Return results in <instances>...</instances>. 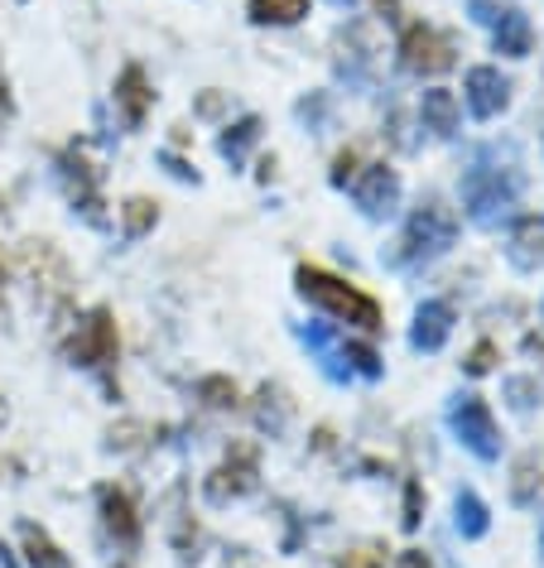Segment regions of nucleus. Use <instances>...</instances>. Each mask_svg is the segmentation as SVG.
Segmentation results:
<instances>
[{
	"instance_id": "1",
	"label": "nucleus",
	"mask_w": 544,
	"mask_h": 568,
	"mask_svg": "<svg viewBox=\"0 0 544 568\" xmlns=\"http://www.w3.org/2000/svg\"><path fill=\"white\" fill-rule=\"evenodd\" d=\"M299 284H304V294L313 304H323V308H333L338 318H347V323H362V328H376L381 323V308L366 300V294H356L352 284H342L333 275H323V270H299Z\"/></svg>"
},
{
	"instance_id": "2",
	"label": "nucleus",
	"mask_w": 544,
	"mask_h": 568,
	"mask_svg": "<svg viewBox=\"0 0 544 568\" xmlns=\"http://www.w3.org/2000/svg\"><path fill=\"white\" fill-rule=\"evenodd\" d=\"M405 63L410 68H420V73H439V68H449V44L434 34V30H424V24H414V30L405 34Z\"/></svg>"
},
{
	"instance_id": "3",
	"label": "nucleus",
	"mask_w": 544,
	"mask_h": 568,
	"mask_svg": "<svg viewBox=\"0 0 544 568\" xmlns=\"http://www.w3.org/2000/svg\"><path fill=\"white\" fill-rule=\"evenodd\" d=\"M111 347H117V343H111V328H107V318H102V314H97L88 328H82L78 343H73L78 357H82V362H92V366H97V362H107V357H111Z\"/></svg>"
},
{
	"instance_id": "4",
	"label": "nucleus",
	"mask_w": 544,
	"mask_h": 568,
	"mask_svg": "<svg viewBox=\"0 0 544 568\" xmlns=\"http://www.w3.org/2000/svg\"><path fill=\"white\" fill-rule=\"evenodd\" d=\"M443 333H449V308H443V304H429L424 314H420V333H414V343H420V347H439Z\"/></svg>"
},
{
	"instance_id": "5",
	"label": "nucleus",
	"mask_w": 544,
	"mask_h": 568,
	"mask_svg": "<svg viewBox=\"0 0 544 568\" xmlns=\"http://www.w3.org/2000/svg\"><path fill=\"white\" fill-rule=\"evenodd\" d=\"M309 10V0H251V16L255 20H280V24H290L299 20Z\"/></svg>"
},
{
	"instance_id": "6",
	"label": "nucleus",
	"mask_w": 544,
	"mask_h": 568,
	"mask_svg": "<svg viewBox=\"0 0 544 568\" xmlns=\"http://www.w3.org/2000/svg\"><path fill=\"white\" fill-rule=\"evenodd\" d=\"M24 545H30V564H34V568H68V559H63V554L53 549L39 530H24Z\"/></svg>"
},
{
	"instance_id": "7",
	"label": "nucleus",
	"mask_w": 544,
	"mask_h": 568,
	"mask_svg": "<svg viewBox=\"0 0 544 568\" xmlns=\"http://www.w3.org/2000/svg\"><path fill=\"white\" fill-rule=\"evenodd\" d=\"M391 193H395V179L385 174V169H371V189H362V203H366L371 212H381V197L391 203Z\"/></svg>"
},
{
	"instance_id": "8",
	"label": "nucleus",
	"mask_w": 544,
	"mask_h": 568,
	"mask_svg": "<svg viewBox=\"0 0 544 568\" xmlns=\"http://www.w3.org/2000/svg\"><path fill=\"white\" fill-rule=\"evenodd\" d=\"M107 520H111V530L121 525V535H131L135 530V525H131V501L117 496V491H107Z\"/></svg>"
},
{
	"instance_id": "9",
	"label": "nucleus",
	"mask_w": 544,
	"mask_h": 568,
	"mask_svg": "<svg viewBox=\"0 0 544 568\" xmlns=\"http://www.w3.org/2000/svg\"><path fill=\"white\" fill-rule=\"evenodd\" d=\"M121 97H125V111H131V121H140V111H145V92H140V73L131 68V73H125V82H121Z\"/></svg>"
},
{
	"instance_id": "10",
	"label": "nucleus",
	"mask_w": 544,
	"mask_h": 568,
	"mask_svg": "<svg viewBox=\"0 0 544 568\" xmlns=\"http://www.w3.org/2000/svg\"><path fill=\"white\" fill-rule=\"evenodd\" d=\"M400 568H429V559H424V554H405V559H400Z\"/></svg>"
},
{
	"instance_id": "11",
	"label": "nucleus",
	"mask_w": 544,
	"mask_h": 568,
	"mask_svg": "<svg viewBox=\"0 0 544 568\" xmlns=\"http://www.w3.org/2000/svg\"><path fill=\"white\" fill-rule=\"evenodd\" d=\"M0 116H6V82H0Z\"/></svg>"
},
{
	"instance_id": "12",
	"label": "nucleus",
	"mask_w": 544,
	"mask_h": 568,
	"mask_svg": "<svg viewBox=\"0 0 544 568\" xmlns=\"http://www.w3.org/2000/svg\"><path fill=\"white\" fill-rule=\"evenodd\" d=\"M376 6H385V0H376Z\"/></svg>"
}]
</instances>
